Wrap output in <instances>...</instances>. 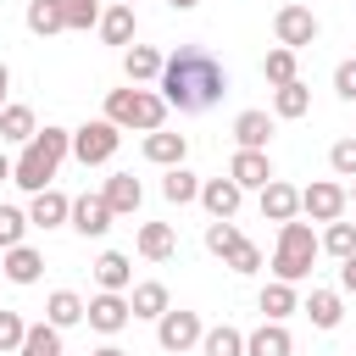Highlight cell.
Masks as SVG:
<instances>
[{
  "instance_id": "6da1fadb",
  "label": "cell",
  "mask_w": 356,
  "mask_h": 356,
  "mask_svg": "<svg viewBox=\"0 0 356 356\" xmlns=\"http://www.w3.org/2000/svg\"><path fill=\"white\" fill-rule=\"evenodd\" d=\"M156 89H161V100H167V106H178V111H189V117H200V111H211V106L228 95V72H222V61H217L206 44H178V50L161 61Z\"/></svg>"
},
{
  "instance_id": "7a4b0ae2",
  "label": "cell",
  "mask_w": 356,
  "mask_h": 356,
  "mask_svg": "<svg viewBox=\"0 0 356 356\" xmlns=\"http://www.w3.org/2000/svg\"><path fill=\"white\" fill-rule=\"evenodd\" d=\"M67 156H72V128L44 122V128L22 145V156L11 161V184L28 189V195H39V189H50V178H56V167H61Z\"/></svg>"
},
{
  "instance_id": "3957f363",
  "label": "cell",
  "mask_w": 356,
  "mask_h": 356,
  "mask_svg": "<svg viewBox=\"0 0 356 356\" xmlns=\"http://www.w3.org/2000/svg\"><path fill=\"white\" fill-rule=\"evenodd\" d=\"M106 122H117L122 134H128V128L156 134V128L167 122V100H161V89H139V83L111 89V95H106Z\"/></svg>"
},
{
  "instance_id": "277c9868",
  "label": "cell",
  "mask_w": 356,
  "mask_h": 356,
  "mask_svg": "<svg viewBox=\"0 0 356 356\" xmlns=\"http://www.w3.org/2000/svg\"><path fill=\"white\" fill-rule=\"evenodd\" d=\"M312 261H317V234H312V222H278V239H273V278H284V284H300L306 273H312Z\"/></svg>"
},
{
  "instance_id": "5b68a950",
  "label": "cell",
  "mask_w": 356,
  "mask_h": 356,
  "mask_svg": "<svg viewBox=\"0 0 356 356\" xmlns=\"http://www.w3.org/2000/svg\"><path fill=\"white\" fill-rule=\"evenodd\" d=\"M117 145H122V128H117V122H106V117H95V122H83V128H72V156H78L83 167L111 161V156H117Z\"/></svg>"
},
{
  "instance_id": "8992f818",
  "label": "cell",
  "mask_w": 356,
  "mask_h": 356,
  "mask_svg": "<svg viewBox=\"0 0 356 356\" xmlns=\"http://www.w3.org/2000/svg\"><path fill=\"white\" fill-rule=\"evenodd\" d=\"M200 334H206L200 312H184V306L172 312V306H167V312L156 317V345H161V350H172V356H184L189 345H200Z\"/></svg>"
},
{
  "instance_id": "52a82bcc",
  "label": "cell",
  "mask_w": 356,
  "mask_h": 356,
  "mask_svg": "<svg viewBox=\"0 0 356 356\" xmlns=\"http://www.w3.org/2000/svg\"><path fill=\"white\" fill-rule=\"evenodd\" d=\"M345 206H350V195H345V184H334V178H317V184L300 189V211H306L312 222H334V217H345Z\"/></svg>"
},
{
  "instance_id": "ba28073f",
  "label": "cell",
  "mask_w": 356,
  "mask_h": 356,
  "mask_svg": "<svg viewBox=\"0 0 356 356\" xmlns=\"http://www.w3.org/2000/svg\"><path fill=\"white\" fill-rule=\"evenodd\" d=\"M273 33H278L284 50H306V44L317 39V17H312V6H278Z\"/></svg>"
},
{
  "instance_id": "9c48e42d",
  "label": "cell",
  "mask_w": 356,
  "mask_h": 356,
  "mask_svg": "<svg viewBox=\"0 0 356 356\" xmlns=\"http://www.w3.org/2000/svg\"><path fill=\"white\" fill-rule=\"evenodd\" d=\"M83 317H89V328H95V334H106V339H111V334H122V328H128V317H134V312H128V295L100 289V295L83 306Z\"/></svg>"
},
{
  "instance_id": "30bf717a",
  "label": "cell",
  "mask_w": 356,
  "mask_h": 356,
  "mask_svg": "<svg viewBox=\"0 0 356 356\" xmlns=\"http://www.w3.org/2000/svg\"><path fill=\"white\" fill-rule=\"evenodd\" d=\"M67 222H72L83 239H100V234L111 228V206H106V195H78L72 211H67Z\"/></svg>"
},
{
  "instance_id": "8fae6325",
  "label": "cell",
  "mask_w": 356,
  "mask_h": 356,
  "mask_svg": "<svg viewBox=\"0 0 356 356\" xmlns=\"http://www.w3.org/2000/svg\"><path fill=\"white\" fill-rule=\"evenodd\" d=\"M228 178H234L239 189H261V184H273V161H267V150H234Z\"/></svg>"
},
{
  "instance_id": "7c38bea8",
  "label": "cell",
  "mask_w": 356,
  "mask_h": 356,
  "mask_svg": "<svg viewBox=\"0 0 356 356\" xmlns=\"http://www.w3.org/2000/svg\"><path fill=\"white\" fill-rule=\"evenodd\" d=\"M261 217H267V222H289V217H300V189L284 184V178L261 184Z\"/></svg>"
},
{
  "instance_id": "4fadbf2b",
  "label": "cell",
  "mask_w": 356,
  "mask_h": 356,
  "mask_svg": "<svg viewBox=\"0 0 356 356\" xmlns=\"http://www.w3.org/2000/svg\"><path fill=\"white\" fill-rule=\"evenodd\" d=\"M100 195H106L111 217H134V211H139V200H145V189H139V178H134V172H111Z\"/></svg>"
},
{
  "instance_id": "5bb4252c",
  "label": "cell",
  "mask_w": 356,
  "mask_h": 356,
  "mask_svg": "<svg viewBox=\"0 0 356 356\" xmlns=\"http://www.w3.org/2000/svg\"><path fill=\"white\" fill-rule=\"evenodd\" d=\"M195 200H200L211 217H234V211H239V200H245V189H239L234 178H206Z\"/></svg>"
},
{
  "instance_id": "9a60e30c",
  "label": "cell",
  "mask_w": 356,
  "mask_h": 356,
  "mask_svg": "<svg viewBox=\"0 0 356 356\" xmlns=\"http://www.w3.org/2000/svg\"><path fill=\"white\" fill-rule=\"evenodd\" d=\"M161 61H167V56H161L156 44H128V50H122L128 83H156V78H161Z\"/></svg>"
},
{
  "instance_id": "2e32d148",
  "label": "cell",
  "mask_w": 356,
  "mask_h": 356,
  "mask_svg": "<svg viewBox=\"0 0 356 356\" xmlns=\"http://www.w3.org/2000/svg\"><path fill=\"white\" fill-rule=\"evenodd\" d=\"M67 211H72V200H67L61 189H39L33 206H28V228H61Z\"/></svg>"
},
{
  "instance_id": "e0dca14e",
  "label": "cell",
  "mask_w": 356,
  "mask_h": 356,
  "mask_svg": "<svg viewBox=\"0 0 356 356\" xmlns=\"http://www.w3.org/2000/svg\"><path fill=\"white\" fill-rule=\"evenodd\" d=\"M134 245H139L145 261H172V256H178V234H172V222H145Z\"/></svg>"
},
{
  "instance_id": "ac0fdd59",
  "label": "cell",
  "mask_w": 356,
  "mask_h": 356,
  "mask_svg": "<svg viewBox=\"0 0 356 356\" xmlns=\"http://www.w3.org/2000/svg\"><path fill=\"white\" fill-rule=\"evenodd\" d=\"M245 356H295V339L284 323H261L256 334H245Z\"/></svg>"
},
{
  "instance_id": "d6986e66",
  "label": "cell",
  "mask_w": 356,
  "mask_h": 356,
  "mask_svg": "<svg viewBox=\"0 0 356 356\" xmlns=\"http://www.w3.org/2000/svg\"><path fill=\"white\" fill-rule=\"evenodd\" d=\"M95 28H100V39H106V44H122V50H128V44H134V6L111 0V6L100 11V22H95Z\"/></svg>"
},
{
  "instance_id": "ffe728a7",
  "label": "cell",
  "mask_w": 356,
  "mask_h": 356,
  "mask_svg": "<svg viewBox=\"0 0 356 356\" xmlns=\"http://www.w3.org/2000/svg\"><path fill=\"white\" fill-rule=\"evenodd\" d=\"M0 273H6L11 284H39V273H44V256H39L33 245H11V250H6V261H0Z\"/></svg>"
},
{
  "instance_id": "44dd1931",
  "label": "cell",
  "mask_w": 356,
  "mask_h": 356,
  "mask_svg": "<svg viewBox=\"0 0 356 356\" xmlns=\"http://www.w3.org/2000/svg\"><path fill=\"white\" fill-rule=\"evenodd\" d=\"M306 111H312V89H306L300 78H289V83H278V89H273V117L295 122V117H306Z\"/></svg>"
},
{
  "instance_id": "7402d4cb",
  "label": "cell",
  "mask_w": 356,
  "mask_h": 356,
  "mask_svg": "<svg viewBox=\"0 0 356 356\" xmlns=\"http://www.w3.org/2000/svg\"><path fill=\"white\" fill-rule=\"evenodd\" d=\"M234 139H239V150H267L273 117H267V111H239V117H234Z\"/></svg>"
},
{
  "instance_id": "603a6c76",
  "label": "cell",
  "mask_w": 356,
  "mask_h": 356,
  "mask_svg": "<svg viewBox=\"0 0 356 356\" xmlns=\"http://www.w3.org/2000/svg\"><path fill=\"white\" fill-rule=\"evenodd\" d=\"M184 156H189V139H184V134H161V128L145 134V161H156V167H178Z\"/></svg>"
},
{
  "instance_id": "cb8c5ba5",
  "label": "cell",
  "mask_w": 356,
  "mask_h": 356,
  "mask_svg": "<svg viewBox=\"0 0 356 356\" xmlns=\"http://www.w3.org/2000/svg\"><path fill=\"white\" fill-rule=\"evenodd\" d=\"M256 306H261V317H267V323H284L289 312H300V300H295V284H284V278H273V284L256 295Z\"/></svg>"
},
{
  "instance_id": "d4e9b609",
  "label": "cell",
  "mask_w": 356,
  "mask_h": 356,
  "mask_svg": "<svg viewBox=\"0 0 356 356\" xmlns=\"http://www.w3.org/2000/svg\"><path fill=\"white\" fill-rule=\"evenodd\" d=\"M95 284H100V289H117V295H122V289L134 284V261H128L122 250H106V256L95 261Z\"/></svg>"
},
{
  "instance_id": "484cf974",
  "label": "cell",
  "mask_w": 356,
  "mask_h": 356,
  "mask_svg": "<svg viewBox=\"0 0 356 356\" xmlns=\"http://www.w3.org/2000/svg\"><path fill=\"white\" fill-rule=\"evenodd\" d=\"M167 306H172V300H167V284H156V278L134 284V295H128V312H134V317H150V323H156Z\"/></svg>"
},
{
  "instance_id": "4316f807",
  "label": "cell",
  "mask_w": 356,
  "mask_h": 356,
  "mask_svg": "<svg viewBox=\"0 0 356 356\" xmlns=\"http://www.w3.org/2000/svg\"><path fill=\"white\" fill-rule=\"evenodd\" d=\"M300 312L312 317V328H339V317H345V306H339V289H312Z\"/></svg>"
},
{
  "instance_id": "83f0119b",
  "label": "cell",
  "mask_w": 356,
  "mask_h": 356,
  "mask_svg": "<svg viewBox=\"0 0 356 356\" xmlns=\"http://www.w3.org/2000/svg\"><path fill=\"white\" fill-rule=\"evenodd\" d=\"M17 356H67V350H61V328H56V323H28Z\"/></svg>"
},
{
  "instance_id": "f1b7e54d",
  "label": "cell",
  "mask_w": 356,
  "mask_h": 356,
  "mask_svg": "<svg viewBox=\"0 0 356 356\" xmlns=\"http://www.w3.org/2000/svg\"><path fill=\"white\" fill-rule=\"evenodd\" d=\"M39 128H33V106H0V139H11V145H28Z\"/></svg>"
},
{
  "instance_id": "f546056e",
  "label": "cell",
  "mask_w": 356,
  "mask_h": 356,
  "mask_svg": "<svg viewBox=\"0 0 356 356\" xmlns=\"http://www.w3.org/2000/svg\"><path fill=\"white\" fill-rule=\"evenodd\" d=\"M317 250H328L334 261H345V256L356 250V222H345V217L323 222V234H317Z\"/></svg>"
},
{
  "instance_id": "4dcf8cb0",
  "label": "cell",
  "mask_w": 356,
  "mask_h": 356,
  "mask_svg": "<svg viewBox=\"0 0 356 356\" xmlns=\"http://www.w3.org/2000/svg\"><path fill=\"white\" fill-rule=\"evenodd\" d=\"M161 195H167V206H189L195 195H200V178L178 161V167H167V178H161Z\"/></svg>"
},
{
  "instance_id": "1f68e13d",
  "label": "cell",
  "mask_w": 356,
  "mask_h": 356,
  "mask_svg": "<svg viewBox=\"0 0 356 356\" xmlns=\"http://www.w3.org/2000/svg\"><path fill=\"white\" fill-rule=\"evenodd\" d=\"M44 323H56V328H72V323H83V300H78L72 289H56V295L44 300Z\"/></svg>"
},
{
  "instance_id": "d6a6232c",
  "label": "cell",
  "mask_w": 356,
  "mask_h": 356,
  "mask_svg": "<svg viewBox=\"0 0 356 356\" xmlns=\"http://www.w3.org/2000/svg\"><path fill=\"white\" fill-rule=\"evenodd\" d=\"M200 350H206V356H245V334L228 328V323H217V328L200 334Z\"/></svg>"
},
{
  "instance_id": "836d02e7",
  "label": "cell",
  "mask_w": 356,
  "mask_h": 356,
  "mask_svg": "<svg viewBox=\"0 0 356 356\" xmlns=\"http://www.w3.org/2000/svg\"><path fill=\"white\" fill-rule=\"evenodd\" d=\"M239 239H245V234H239L234 217H211V222H206V250H211V256H228Z\"/></svg>"
},
{
  "instance_id": "e575fe53",
  "label": "cell",
  "mask_w": 356,
  "mask_h": 356,
  "mask_svg": "<svg viewBox=\"0 0 356 356\" xmlns=\"http://www.w3.org/2000/svg\"><path fill=\"white\" fill-rule=\"evenodd\" d=\"M28 33H39V39H50V33H67V28H61V11H56V0H28Z\"/></svg>"
},
{
  "instance_id": "d590c367",
  "label": "cell",
  "mask_w": 356,
  "mask_h": 356,
  "mask_svg": "<svg viewBox=\"0 0 356 356\" xmlns=\"http://www.w3.org/2000/svg\"><path fill=\"white\" fill-rule=\"evenodd\" d=\"M56 11H61V28H95L100 22V0H56Z\"/></svg>"
},
{
  "instance_id": "8d00e7d4",
  "label": "cell",
  "mask_w": 356,
  "mask_h": 356,
  "mask_svg": "<svg viewBox=\"0 0 356 356\" xmlns=\"http://www.w3.org/2000/svg\"><path fill=\"white\" fill-rule=\"evenodd\" d=\"M295 56H300V50H284V44H278V50H267L261 78H267L273 89H278V83H289V78H295Z\"/></svg>"
},
{
  "instance_id": "74e56055",
  "label": "cell",
  "mask_w": 356,
  "mask_h": 356,
  "mask_svg": "<svg viewBox=\"0 0 356 356\" xmlns=\"http://www.w3.org/2000/svg\"><path fill=\"white\" fill-rule=\"evenodd\" d=\"M22 239H28V211L0 206V250H11V245H22Z\"/></svg>"
},
{
  "instance_id": "f35d334b",
  "label": "cell",
  "mask_w": 356,
  "mask_h": 356,
  "mask_svg": "<svg viewBox=\"0 0 356 356\" xmlns=\"http://www.w3.org/2000/svg\"><path fill=\"white\" fill-rule=\"evenodd\" d=\"M222 267H228V273H239V278H245V273H256V267H261V245L239 239V245H234V250L222 256Z\"/></svg>"
},
{
  "instance_id": "ab89813d",
  "label": "cell",
  "mask_w": 356,
  "mask_h": 356,
  "mask_svg": "<svg viewBox=\"0 0 356 356\" xmlns=\"http://www.w3.org/2000/svg\"><path fill=\"white\" fill-rule=\"evenodd\" d=\"M22 334H28V323H22L17 312H0V356H11V350L22 345Z\"/></svg>"
},
{
  "instance_id": "60d3db41",
  "label": "cell",
  "mask_w": 356,
  "mask_h": 356,
  "mask_svg": "<svg viewBox=\"0 0 356 356\" xmlns=\"http://www.w3.org/2000/svg\"><path fill=\"white\" fill-rule=\"evenodd\" d=\"M328 167H334L339 178H356V134H350V139H339V145L328 150Z\"/></svg>"
},
{
  "instance_id": "b9f144b4",
  "label": "cell",
  "mask_w": 356,
  "mask_h": 356,
  "mask_svg": "<svg viewBox=\"0 0 356 356\" xmlns=\"http://www.w3.org/2000/svg\"><path fill=\"white\" fill-rule=\"evenodd\" d=\"M334 95L356 106V61H339V67H334Z\"/></svg>"
},
{
  "instance_id": "7bdbcfd3",
  "label": "cell",
  "mask_w": 356,
  "mask_h": 356,
  "mask_svg": "<svg viewBox=\"0 0 356 356\" xmlns=\"http://www.w3.org/2000/svg\"><path fill=\"white\" fill-rule=\"evenodd\" d=\"M339 289H345V295H356V250L339 261Z\"/></svg>"
},
{
  "instance_id": "ee69618b",
  "label": "cell",
  "mask_w": 356,
  "mask_h": 356,
  "mask_svg": "<svg viewBox=\"0 0 356 356\" xmlns=\"http://www.w3.org/2000/svg\"><path fill=\"white\" fill-rule=\"evenodd\" d=\"M89 356H128V350H122V345H111V339H106V345H100V350H89Z\"/></svg>"
},
{
  "instance_id": "f6af8a7d",
  "label": "cell",
  "mask_w": 356,
  "mask_h": 356,
  "mask_svg": "<svg viewBox=\"0 0 356 356\" xmlns=\"http://www.w3.org/2000/svg\"><path fill=\"white\" fill-rule=\"evenodd\" d=\"M0 184H11V156L0 150Z\"/></svg>"
},
{
  "instance_id": "bcb514c9",
  "label": "cell",
  "mask_w": 356,
  "mask_h": 356,
  "mask_svg": "<svg viewBox=\"0 0 356 356\" xmlns=\"http://www.w3.org/2000/svg\"><path fill=\"white\" fill-rule=\"evenodd\" d=\"M167 6H172V11H195L200 0H167Z\"/></svg>"
},
{
  "instance_id": "7dc6e473",
  "label": "cell",
  "mask_w": 356,
  "mask_h": 356,
  "mask_svg": "<svg viewBox=\"0 0 356 356\" xmlns=\"http://www.w3.org/2000/svg\"><path fill=\"white\" fill-rule=\"evenodd\" d=\"M0 89H11V67L6 61H0Z\"/></svg>"
},
{
  "instance_id": "c3c4849f",
  "label": "cell",
  "mask_w": 356,
  "mask_h": 356,
  "mask_svg": "<svg viewBox=\"0 0 356 356\" xmlns=\"http://www.w3.org/2000/svg\"><path fill=\"white\" fill-rule=\"evenodd\" d=\"M345 195H350V200H356V184H350V189H345Z\"/></svg>"
},
{
  "instance_id": "681fc988",
  "label": "cell",
  "mask_w": 356,
  "mask_h": 356,
  "mask_svg": "<svg viewBox=\"0 0 356 356\" xmlns=\"http://www.w3.org/2000/svg\"><path fill=\"white\" fill-rule=\"evenodd\" d=\"M0 106H6V89H0Z\"/></svg>"
}]
</instances>
